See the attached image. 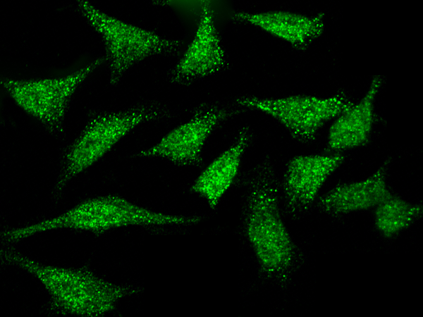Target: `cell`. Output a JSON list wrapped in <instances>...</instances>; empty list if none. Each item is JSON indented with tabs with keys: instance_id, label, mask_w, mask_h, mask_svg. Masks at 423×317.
<instances>
[{
	"instance_id": "1",
	"label": "cell",
	"mask_w": 423,
	"mask_h": 317,
	"mask_svg": "<svg viewBox=\"0 0 423 317\" xmlns=\"http://www.w3.org/2000/svg\"><path fill=\"white\" fill-rule=\"evenodd\" d=\"M238 235L251 255L260 280L284 290L302 270L305 258L283 210L280 176L272 158L262 156L243 175Z\"/></svg>"
},
{
	"instance_id": "2",
	"label": "cell",
	"mask_w": 423,
	"mask_h": 317,
	"mask_svg": "<svg viewBox=\"0 0 423 317\" xmlns=\"http://www.w3.org/2000/svg\"><path fill=\"white\" fill-rule=\"evenodd\" d=\"M207 216L157 210L116 194L84 199L69 209L26 224L4 229L2 242L14 243L54 230L103 235L117 229L137 228L160 235H184Z\"/></svg>"
},
{
	"instance_id": "3",
	"label": "cell",
	"mask_w": 423,
	"mask_h": 317,
	"mask_svg": "<svg viewBox=\"0 0 423 317\" xmlns=\"http://www.w3.org/2000/svg\"><path fill=\"white\" fill-rule=\"evenodd\" d=\"M180 114L178 108L158 99H144L121 108L93 111L60 156L50 191L51 203L59 205L76 178L137 128L171 121Z\"/></svg>"
},
{
	"instance_id": "4",
	"label": "cell",
	"mask_w": 423,
	"mask_h": 317,
	"mask_svg": "<svg viewBox=\"0 0 423 317\" xmlns=\"http://www.w3.org/2000/svg\"><path fill=\"white\" fill-rule=\"evenodd\" d=\"M1 262L38 282L48 295L47 314L104 316L115 311L123 300L141 292L137 286L116 283L87 267L42 262L8 244L1 247Z\"/></svg>"
},
{
	"instance_id": "5",
	"label": "cell",
	"mask_w": 423,
	"mask_h": 317,
	"mask_svg": "<svg viewBox=\"0 0 423 317\" xmlns=\"http://www.w3.org/2000/svg\"><path fill=\"white\" fill-rule=\"evenodd\" d=\"M75 11L104 42L108 85L116 86L137 64L160 56H178L182 42L128 23L107 13L93 4L78 1Z\"/></svg>"
},
{
	"instance_id": "6",
	"label": "cell",
	"mask_w": 423,
	"mask_h": 317,
	"mask_svg": "<svg viewBox=\"0 0 423 317\" xmlns=\"http://www.w3.org/2000/svg\"><path fill=\"white\" fill-rule=\"evenodd\" d=\"M248 113L233 100L214 99L192 108L189 117L159 140L133 155L139 159H161L178 168L201 169L212 137L225 124Z\"/></svg>"
},
{
	"instance_id": "7",
	"label": "cell",
	"mask_w": 423,
	"mask_h": 317,
	"mask_svg": "<svg viewBox=\"0 0 423 317\" xmlns=\"http://www.w3.org/2000/svg\"><path fill=\"white\" fill-rule=\"evenodd\" d=\"M103 65L104 56H99L63 75L30 80L1 76L0 82L18 107L51 135L59 136L76 92Z\"/></svg>"
},
{
	"instance_id": "8",
	"label": "cell",
	"mask_w": 423,
	"mask_h": 317,
	"mask_svg": "<svg viewBox=\"0 0 423 317\" xmlns=\"http://www.w3.org/2000/svg\"><path fill=\"white\" fill-rule=\"evenodd\" d=\"M235 101L247 112L257 111L271 117L300 143L312 142L325 123L335 119L352 104L344 92L329 97H265L246 94L236 97Z\"/></svg>"
},
{
	"instance_id": "9",
	"label": "cell",
	"mask_w": 423,
	"mask_h": 317,
	"mask_svg": "<svg viewBox=\"0 0 423 317\" xmlns=\"http://www.w3.org/2000/svg\"><path fill=\"white\" fill-rule=\"evenodd\" d=\"M196 6L192 37L168 72L167 81L174 87H188L230 68V58L219 31L212 2L200 1Z\"/></svg>"
},
{
	"instance_id": "10",
	"label": "cell",
	"mask_w": 423,
	"mask_h": 317,
	"mask_svg": "<svg viewBox=\"0 0 423 317\" xmlns=\"http://www.w3.org/2000/svg\"><path fill=\"white\" fill-rule=\"evenodd\" d=\"M344 161L343 154L333 151L298 155L291 158L280 177L286 217L297 220L307 217L316 207L326 182Z\"/></svg>"
},
{
	"instance_id": "11",
	"label": "cell",
	"mask_w": 423,
	"mask_h": 317,
	"mask_svg": "<svg viewBox=\"0 0 423 317\" xmlns=\"http://www.w3.org/2000/svg\"><path fill=\"white\" fill-rule=\"evenodd\" d=\"M256 141L254 129L241 126L228 146L204 165L191 183L190 192L216 211L237 180L246 154Z\"/></svg>"
},
{
	"instance_id": "12",
	"label": "cell",
	"mask_w": 423,
	"mask_h": 317,
	"mask_svg": "<svg viewBox=\"0 0 423 317\" xmlns=\"http://www.w3.org/2000/svg\"><path fill=\"white\" fill-rule=\"evenodd\" d=\"M391 159H386L367 176L338 184L320 196L316 208L332 220L372 211L391 193Z\"/></svg>"
},
{
	"instance_id": "13",
	"label": "cell",
	"mask_w": 423,
	"mask_h": 317,
	"mask_svg": "<svg viewBox=\"0 0 423 317\" xmlns=\"http://www.w3.org/2000/svg\"><path fill=\"white\" fill-rule=\"evenodd\" d=\"M228 18L233 24L255 27L299 48L316 39L324 29V19L320 15H306L281 11H233Z\"/></svg>"
},
{
	"instance_id": "14",
	"label": "cell",
	"mask_w": 423,
	"mask_h": 317,
	"mask_svg": "<svg viewBox=\"0 0 423 317\" xmlns=\"http://www.w3.org/2000/svg\"><path fill=\"white\" fill-rule=\"evenodd\" d=\"M384 80L374 77L361 99L339 114L331 124L327 145L330 151L340 152L364 147L370 139L375 117V104Z\"/></svg>"
},
{
	"instance_id": "15",
	"label": "cell",
	"mask_w": 423,
	"mask_h": 317,
	"mask_svg": "<svg viewBox=\"0 0 423 317\" xmlns=\"http://www.w3.org/2000/svg\"><path fill=\"white\" fill-rule=\"evenodd\" d=\"M372 211L376 234L384 240H392L421 219L422 205L392 192Z\"/></svg>"
}]
</instances>
